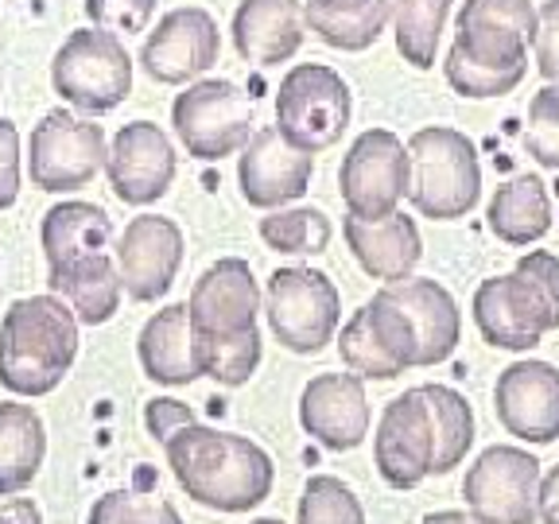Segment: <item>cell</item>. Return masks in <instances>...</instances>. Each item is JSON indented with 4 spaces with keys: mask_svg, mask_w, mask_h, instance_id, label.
<instances>
[{
    "mask_svg": "<svg viewBox=\"0 0 559 524\" xmlns=\"http://www.w3.org/2000/svg\"><path fill=\"white\" fill-rule=\"evenodd\" d=\"M222 55L218 24L206 9H175L148 32L140 67L148 70V79L164 86H183V82L206 74Z\"/></svg>",
    "mask_w": 559,
    "mask_h": 524,
    "instance_id": "14",
    "label": "cell"
},
{
    "mask_svg": "<svg viewBox=\"0 0 559 524\" xmlns=\"http://www.w3.org/2000/svg\"><path fill=\"white\" fill-rule=\"evenodd\" d=\"M144 424H148L152 439H159V443H167V439H171L179 428H187V424H194V412L187 408V404L171 401V396H156V401L144 404Z\"/></svg>",
    "mask_w": 559,
    "mask_h": 524,
    "instance_id": "42",
    "label": "cell"
},
{
    "mask_svg": "<svg viewBox=\"0 0 559 524\" xmlns=\"http://www.w3.org/2000/svg\"><path fill=\"white\" fill-rule=\"evenodd\" d=\"M540 12L533 0H466L459 12L451 51L501 74H528V47L536 44Z\"/></svg>",
    "mask_w": 559,
    "mask_h": 524,
    "instance_id": "8",
    "label": "cell"
},
{
    "mask_svg": "<svg viewBox=\"0 0 559 524\" xmlns=\"http://www.w3.org/2000/svg\"><path fill=\"white\" fill-rule=\"evenodd\" d=\"M51 82L62 102L82 114H109L132 90V59L121 35L105 27H79L51 62Z\"/></svg>",
    "mask_w": 559,
    "mask_h": 524,
    "instance_id": "5",
    "label": "cell"
},
{
    "mask_svg": "<svg viewBox=\"0 0 559 524\" xmlns=\"http://www.w3.org/2000/svg\"><path fill=\"white\" fill-rule=\"evenodd\" d=\"M489 234L506 245H533L551 229V194L544 179L536 175H516L498 194L489 199L486 210Z\"/></svg>",
    "mask_w": 559,
    "mask_h": 524,
    "instance_id": "29",
    "label": "cell"
},
{
    "mask_svg": "<svg viewBox=\"0 0 559 524\" xmlns=\"http://www.w3.org/2000/svg\"><path fill=\"white\" fill-rule=\"evenodd\" d=\"M431 458H436V436H431L428 401L424 389H408L384 404L373 436V463L393 489H416L431 474Z\"/></svg>",
    "mask_w": 559,
    "mask_h": 524,
    "instance_id": "13",
    "label": "cell"
},
{
    "mask_svg": "<svg viewBox=\"0 0 559 524\" xmlns=\"http://www.w3.org/2000/svg\"><path fill=\"white\" fill-rule=\"evenodd\" d=\"M299 524H366V509L342 478L314 474L299 498Z\"/></svg>",
    "mask_w": 559,
    "mask_h": 524,
    "instance_id": "35",
    "label": "cell"
},
{
    "mask_svg": "<svg viewBox=\"0 0 559 524\" xmlns=\"http://www.w3.org/2000/svg\"><path fill=\"white\" fill-rule=\"evenodd\" d=\"M191 331L194 334H249L257 331V314H261V288L241 257H222L194 279L191 299Z\"/></svg>",
    "mask_w": 559,
    "mask_h": 524,
    "instance_id": "19",
    "label": "cell"
},
{
    "mask_svg": "<svg viewBox=\"0 0 559 524\" xmlns=\"http://www.w3.org/2000/svg\"><path fill=\"white\" fill-rule=\"evenodd\" d=\"M408 199L424 218L454 222L481 199V164L466 132L428 124L408 140Z\"/></svg>",
    "mask_w": 559,
    "mask_h": 524,
    "instance_id": "3",
    "label": "cell"
},
{
    "mask_svg": "<svg viewBox=\"0 0 559 524\" xmlns=\"http://www.w3.org/2000/svg\"><path fill=\"white\" fill-rule=\"evenodd\" d=\"M156 0H86V16L94 27H105L114 35H136L148 32Z\"/></svg>",
    "mask_w": 559,
    "mask_h": 524,
    "instance_id": "39",
    "label": "cell"
},
{
    "mask_svg": "<svg viewBox=\"0 0 559 524\" xmlns=\"http://www.w3.org/2000/svg\"><path fill=\"white\" fill-rule=\"evenodd\" d=\"M540 27H536V70L548 82H559V0H544L540 9Z\"/></svg>",
    "mask_w": 559,
    "mask_h": 524,
    "instance_id": "40",
    "label": "cell"
},
{
    "mask_svg": "<svg viewBox=\"0 0 559 524\" xmlns=\"http://www.w3.org/2000/svg\"><path fill=\"white\" fill-rule=\"evenodd\" d=\"M175 136L183 140L187 156L194 159H226L253 140L257 105L237 82L206 79L187 86V94L171 105Z\"/></svg>",
    "mask_w": 559,
    "mask_h": 524,
    "instance_id": "6",
    "label": "cell"
},
{
    "mask_svg": "<svg viewBox=\"0 0 559 524\" xmlns=\"http://www.w3.org/2000/svg\"><path fill=\"white\" fill-rule=\"evenodd\" d=\"M299 0H241L234 12V47L253 67H280L304 47Z\"/></svg>",
    "mask_w": 559,
    "mask_h": 524,
    "instance_id": "23",
    "label": "cell"
},
{
    "mask_svg": "<svg viewBox=\"0 0 559 524\" xmlns=\"http://www.w3.org/2000/svg\"><path fill=\"white\" fill-rule=\"evenodd\" d=\"M105 156H109V148H105L102 124L55 109L32 129L27 175H32V187L47 194L82 191L105 167Z\"/></svg>",
    "mask_w": 559,
    "mask_h": 524,
    "instance_id": "9",
    "label": "cell"
},
{
    "mask_svg": "<svg viewBox=\"0 0 559 524\" xmlns=\"http://www.w3.org/2000/svg\"><path fill=\"white\" fill-rule=\"evenodd\" d=\"M47 284H51V296H59L74 311V319L86 326L109 323L124 296L121 272H117V261L109 253L82 257V261H70L62 269H47Z\"/></svg>",
    "mask_w": 559,
    "mask_h": 524,
    "instance_id": "25",
    "label": "cell"
},
{
    "mask_svg": "<svg viewBox=\"0 0 559 524\" xmlns=\"http://www.w3.org/2000/svg\"><path fill=\"white\" fill-rule=\"evenodd\" d=\"M264 314L280 346H288L292 354H319L338 331L342 296L326 272L292 264L269 276Z\"/></svg>",
    "mask_w": 559,
    "mask_h": 524,
    "instance_id": "7",
    "label": "cell"
},
{
    "mask_svg": "<svg viewBox=\"0 0 559 524\" xmlns=\"http://www.w3.org/2000/svg\"><path fill=\"white\" fill-rule=\"evenodd\" d=\"M0 524H44V513L32 498H12L0 509Z\"/></svg>",
    "mask_w": 559,
    "mask_h": 524,
    "instance_id": "45",
    "label": "cell"
},
{
    "mask_svg": "<svg viewBox=\"0 0 559 524\" xmlns=\"http://www.w3.org/2000/svg\"><path fill=\"white\" fill-rule=\"evenodd\" d=\"M39 241H44L47 269H62V264L82 261V257L105 253L114 241V222L94 202H59L44 214Z\"/></svg>",
    "mask_w": 559,
    "mask_h": 524,
    "instance_id": "26",
    "label": "cell"
},
{
    "mask_svg": "<svg viewBox=\"0 0 559 524\" xmlns=\"http://www.w3.org/2000/svg\"><path fill=\"white\" fill-rule=\"evenodd\" d=\"M349 86L338 70L323 62H299L292 67L276 90V129L288 144L304 152H326L349 129Z\"/></svg>",
    "mask_w": 559,
    "mask_h": 524,
    "instance_id": "4",
    "label": "cell"
},
{
    "mask_svg": "<svg viewBox=\"0 0 559 524\" xmlns=\"http://www.w3.org/2000/svg\"><path fill=\"white\" fill-rule=\"evenodd\" d=\"M314 175V156L284 140V132L272 129L253 132V140L241 148L237 159V183L241 199L257 210H280L304 199Z\"/></svg>",
    "mask_w": 559,
    "mask_h": 524,
    "instance_id": "16",
    "label": "cell"
},
{
    "mask_svg": "<svg viewBox=\"0 0 559 524\" xmlns=\"http://www.w3.org/2000/svg\"><path fill=\"white\" fill-rule=\"evenodd\" d=\"M454 0H393L396 51L416 70H431Z\"/></svg>",
    "mask_w": 559,
    "mask_h": 524,
    "instance_id": "31",
    "label": "cell"
},
{
    "mask_svg": "<svg viewBox=\"0 0 559 524\" xmlns=\"http://www.w3.org/2000/svg\"><path fill=\"white\" fill-rule=\"evenodd\" d=\"M175 481L187 489V498L218 513H249L272 493V458L253 439L229 436V431L187 424L164 443Z\"/></svg>",
    "mask_w": 559,
    "mask_h": 524,
    "instance_id": "1",
    "label": "cell"
},
{
    "mask_svg": "<svg viewBox=\"0 0 559 524\" xmlns=\"http://www.w3.org/2000/svg\"><path fill=\"white\" fill-rule=\"evenodd\" d=\"M140 366L152 381L159 384H191L202 377L199 354H194V331H191V311L187 303H167L156 311L140 331Z\"/></svg>",
    "mask_w": 559,
    "mask_h": 524,
    "instance_id": "24",
    "label": "cell"
},
{
    "mask_svg": "<svg viewBox=\"0 0 559 524\" xmlns=\"http://www.w3.org/2000/svg\"><path fill=\"white\" fill-rule=\"evenodd\" d=\"M412 164L404 140L389 129H366L354 144H349L346 159H342L338 187L346 199L349 214L358 218H384L396 214V206L408 194Z\"/></svg>",
    "mask_w": 559,
    "mask_h": 524,
    "instance_id": "12",
    "label": "cell"
},
{
    "mask_svg": "<svg viewBox=\"0 0 559 524\" xmlns=\"http://www.w3.org/2000/svg\"><path fill=\"white\" fill-rule=\"evenodd\" d=\"M117 272L136 303H156L179 276L183 264V229L159 214H140L117 237Z\"/></svg>",
    "mask_w": 559,
    "mask_h": 524,
    "instance_id": "15",
    "label": "cell"
},
{
    "mask_svg": "<svg viewBox=\"0 0 559 524\" xmlns=\"http://www.w3.org/2000/svg\"><path fill=\"white\" fill-rule=\"evenodd\" d=\"M443 74H447V82H451L454 94L474 97V102H481V97H506L524 82L521 70H513V74H501V70L474 67V62H466L463 55H454V51H447Z\"/></svg>",
    "mask_w": 559,
    "mask_h": 524,
    "instance_id": "38",
    "label": "cell"
},
{
    "mask_svg": "<svg viewBox=\"0 0 559 524\" xmlns=\"http://www.w3.org/2000/svg\"><path fill=\"white\" fill-rule=\"evenodd\" d=\"M299 424L326 451H354L369 436V396L358 373H319L299 396Z\"/></svg>",
    "mask_w": 559,
    "mask_h": 524,
    "instance_id": "20",
    "label": "cell"
},
{
    "mask_svg": "<svg viewBox=\"0 0 559 524\" xmlns=\"http://www.w3.org/2000/svg\"><path fill=\"white\" fill-rule=\"evenodd\" d=\"M424 524H486V521H478L474 513H459V509H443V513L424 516Z\"/></svg>",
    "mask_w": 559,
    "mask_h": 524,
    "instance_id": "46",
    "label": "cell"
},
{
    "mask_svg": "<svg viewBox=\"0 0 559 524\" xmlns=\"http://www.w3.org/2000/svg\"><path fill=\"white\" fill-rule=\"evenodd\" d=\"M524 148L536 164L559 171V82H548L528 102V124H524Z\"/></svg>",
    "mask_w": 559,
    "mask_h": 524,
    "instance_id": "36",
    "label": "cell"
},
{
    "mask_svg": "<svg viewBox=\"0 0 559 524\" xmlns=\"http://www.w3.org/2000/svg\"><path fill=\"white\" fill-rule=\"evenodd\" d=\"M253 524H284V521H276V516H261V521H253Z\"/></svg>",
    "mask_w": 559,
    "mask_h": 524,
    "instance_id": "47",
    "label": "cell"
},
{
    "mask_svg": "<svg viewBox=\"0 0 559 524\" xmlns=\"http://www.w3.org/2000/svg\"><path fill=\"white\" fill-rule=\"evenodd\" d=\"M47 458L44 416L32 404H0V498L24 493Z\"/></svg>",
    "mask_w": 559,
    "mask_h": 524,
    "instance_id": "28",
    "label": "cell"
},
{
    "mask_svg": "<svg viewBox=\"0 0 559 524\" xmlns=\"http://www.w3.org/2000/svg\"><path fill=\"white\" fill-rule=\"evenodd\" d=\"M20 199V132L12 121H0V210Z\"/></svg>",
    "mask_w": 559,
    "mask_h": 524,
    "instance_id": "41",
    "label": "cell"
},
{
    "mask_svg": "<svg viewBox=\"0 0 559 524\" xmlns=\"http://www.w3.org/2000/svg\"><path fill=\"white\" fill-rule=\"evenodd\" d=\"M79 358V319L59 296H24L0 323V384L16 396H47Z\"/></svg>",
    "mask_w": 559,
    "mask_h": 524,
    "instance_id": "2",
    "label": "cell"
},
{
    "mask_svg": "<svg viewBox=\"0 0 559 524\" xmlns=\"http://www.w3.org/2000/svg\"><path fill=\"white\" fill-rule=\"evenodd\" d=\"M516 269H521L524 276H533L536 288H540L544 296L551 299V307L559 311V257L544 253V249H533V253H524L521 261H516Z\"/></svg>",
    "mask_w": 559,
    "mask_h": 524,
    "instance_id": "43",
    "label": "cell"
},
{
    "mask_svg": "<svg viewBox=\"0 0 559 524\" xmlns=\"http://www.w3.org/2000/svg\"><path fill=\"white\" fill-rule=\"evenodd\" d=\"M90 524H183L179 509L171 501L140 498V493H105L90 509Z\"/></svg>",
    "mask_w": 559,
    "mask_h": 524,
    "instance_id": "37",
    "label": "cell"
},
{
    "mask_svg": "<svg viewBox=\"0 0 559 524\" xmlns=\"http://www.w3.org/2000/svg\"><path fill=\"white\" fill-rule=\"evenodd\" d=\"M194 354H199L202 377L226 384V389H241L261 366V331L194 334Z\"/></svg>",
    "mask_w": 559,
    "mask_h": 524,
    "instance_id": "32",
    "label": "cell"
},
{
    "mask_svg": "<svg viewBox=\"0 0 559 524\" xmlns=\"http://www.w3.org/2000/svg\"><path fill=\"white\" fill-rule=\"evenodd\" d=\"M540 521L559 524V466H551L548 474H540Z\"/></svg>",
    "mask_w": 559,
    "mask_h": 524,
    "instance_id": "44",
    "label": "cell"
},
{
    "mask_svg": "<svg viewBox=\"0 0 559 524\" xmlns=\"http://www.w3.org/2000/svg\"><path fill=\"white\" fill-rule=\"evenodd\" d=\"M463 498L486 524L540 521V463L521 446H489L466 471Z\"/></svg>",
    "mask_w": 559,
    "mask_h": 524,
    "instance_id": "11",
    "label": "cell"
},
{
    "mask_svg": "<svg viewBox=\"0 0 559 524\" xmlns=\"http://www.w3.org/2000/svg\"><path fill=\"white\" fill-rule=\"evenodd\" d=\"M493 408L501 428L524 443L559 439V369L540 358L513 361L493 384Z\"/></svg>",
    "mask_w": 559,
    "mask_h": 524,
    "instance_id": "17",
    "label": "cell"
},
{
    "mask_svg": "<svg viewBox=\"0 0 559 524\" xmlns=\"http://www.w3.org/2000/svg\"><path fill=\"white\" fill-rule=\"evenodd\" d=\"M105 175L117 199L129 206H148L164 199L175 179V148L167 132L152 121L121 124L105 156Z\"/></svg>",
    "mask_w": 559,
    "mask_h": 524,
    "instance_id": "18",
    "label": "cell"
},
{
    "mask_svg": "<svg viewBox=\"0 0 559 524\" xmlns=\"http://www.w3.org/2000/svg\"><path fill=\"white\" fill-rule=\"evenodd\" d=\"M342 234H346L349 253L358 257V264L373 279L384 284H396V279H408L412 269L424 257V241H419V229L408 214H384V218H358V214H346L342 218Z\"/></svg>",
    "mask_w": 559,
    "mask_h": 524,
    "instance_id": "22",
    "label": "cell"
},
{
    "mask_svg": "<svg viewBox=\"0 0 559 524\" xmlns=\"http://www.w3.org/2000/svg\"><path fill=\"white\" fill-rule=\"evenodd\" d=\"M474 323H478L481 338L493 349L528 354L533 346H540L544 334L559 331V311L536 288L533 276L513 269L509 276H493L478 284V291H474Z\"/></svg>",
    "mask_w": 559,
    "mask_h": 524,
    "instance_id": "10",
    "label": "cell"
},
{
    "mask_svg": "<svg viewBox=\"0 0 559 524\" xmlns=\"http://www.w3.org/2000/svg\"><path fill=\"white\" fill-rule=\"evenodd\" d=\"M338 354H342V366H346L349 373H358L361 381H393V377L404 373L401 361H396L393 354L384 349V342L377 338L366 307H358V311L349 314V323L342 326Z\"/></svg>",
    "mask_w": 559,
    "mask_h": 524,
    "instance_id": "34",
    "label": "cell"
},
{
    "mask_svg": "<svg viewBox=\"0 0 559 524\" xmlns=\"http://www.w3.org/2000/svg\"><path fill=\"white\" fill-rule=\"evenodd\" d=\"M393 20V0H307L304 24L334 51H369Z\"/></svg>",
    "mask_w": 559,
    "mask_h": 524,
    "instance_id": "27",
    "label": "cell"
},
{
    "mask_svg": "<svg viewBox=\"0 0 559 524\" xmlns=\"http://www.w3.org/2000/svg\"><path fill=\"white\" fill-rule=\"evenodd\" d=\"M424 401L431 412V436H436V458L431 474H447L463 463L474 443V412L463 393H454L451 384H419Z\"/></svg>",
    "mask_w": 559,
    "mask_h": 524,
    "instance_id": "30",
    "label": "cell"
},
{
    "mask_svg": "<svg viewBox=\"0 0 559 524\" xmlns=\"http://www.w3.org/2000/svg\"><path fill=\"white\" fill-rule=\"evenodd\" d=\"M384 291L404 307L416 334V369H428L447 361L463 338V311L451 291L428 276H408L396 284H384Z\"/></svg>",
    "mask_w": 559,
    "mask_h": 524,
    "instance_id": "21",
    "label": "cell"
},
{
    "mask_svg": "<svg viewBox=\"0 0 559 524\" xmlns=\"http://www.w3.org/2000/svg\"><path fill=\"white\" fill-rule=\"evenodd\" d=\"M261 237L269 249L288 257H314L326 253V245L334 237V226L323 210L296 206V210H272L269 218H261Z\"/></svg>",
    "mask_w": 559,
    "mask_h": 524,
    "instance_id": "33",
    "label": "cell"
}]
</instances>
